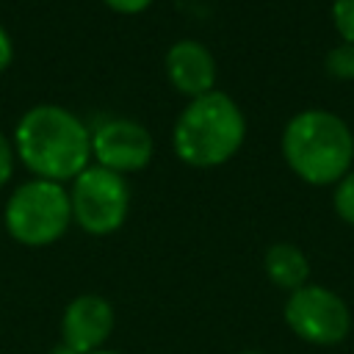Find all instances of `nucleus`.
Here are the masks:
<instances>
[{"label": "nucleus", "instance_id": "nucleus-1", "mask_svg": "<svg viewBox=\"0 0 354 354\" xmlns=\"http://www.w3.org/2000/svg\"><path fill=\"white\" fill-rule=\"evenodd\" d=\"M14 155L33 177L64 185L88 166L91 130L64 105L41 102L28 108L17 122Z\"/></svg>", "mask_w": 354, "mask_h": 354}, {"label": "nucleus", "instance_id": "nucleus-2", "mask_svg": "<svg viewBox=\"0 0 354 354\" xmlns=\"http://www.w3.org/2000/svg\"><path fill=\"white\" fill-rule=\"evenodd\" d=\"M282 158L299 180L310 185H332L351 169L354 136L337 113L307 108L285 124Z\"/></svg>", "mask_w": 354, "mask_h": 354}, {"label": "nucleus", "instance_id": "nucleus-3", "mask_svg": "<svg viewBox=\"0 0 354 354\" xmlns=\"http://www.w3.org/2000/svg\"><path fill=\"white\" fill-rule=\"evenodd\" d=\"M246 138V119L238 102L213 88L194 97L174 122L171 147L177 158L196 169H213L227 163Z\"/></svg>", "mask_w": 354, "mask_h": 354}, {"label": "nucleus", "instance_id": "nucleus-4", "mask_svg": "<svg viewBox=\"0 0 354 354\" xmlns=\"http://www.w3.org/2000/svg\"><path fill=\"white\" fill-rule=\"evenodd\" d=\"M3 221L8 235L22 246H50L72 224L69 191L53 180H25L6 202Z\"/></svg>", "mask_w": 354, "mask_h": 354}, {"label": "nucleus", "instance_id": "nucleus-5", "mask_svg": "<svg viewBox=\"0 0 354 354\" xmlns=\"http://www.w3.org/2000/svg\"><path fill=\"white\" fill-rule=\"evenodd\" d=\"M72 221L88 235L116 232L130 213V185L124 174L88 163L69 188Z\"/></svg>", "mask_w": 354, "mask_h": 354}, {"label": "nucleus", "instance_id": "nucleus-6", "mask_svg": "<svg viewBox=\"0 0 354 354\" xmlns=\"http://www.w3.org/2000/svg\"><path fill=\"white\" fill-rule=\"evenodd\" d=\"M285 324L296 337L313 346H335L351 329L346 301L324 285H301L285 301Z\"/></svg>", "mask_w": 354, "mask_h": 354}, {"label": "nucleus", "instance_id": "nucleus-7", "mask_svg": "<svg viewBox=\"0 0 354 354\" xmlns=\"http://www.w3.org/2000/svg\"><path fill=\"white\" fill-rule=\"evenodd\" d=\"M155 141L149 130L133 119L113 116L91 130V158L116 174H130L152 160Z\"/></svg>", "mask_w": 354, "mask_h": 354}, {"label": "nucleus", "instance_id": "nucleus-8", "mask_svg": "<svg viewBox=\"0 0 354 354\" xmlns=\"http://www.w3.org/2000/svg\"><path fill=\"white\" fill-rule=\"evenodd\" d=\"M113 307L100 293L75 296L61 315V343L75 348L77 354H91L105 346L113 332Z\"/></svg>", "mask_w": 354, "mask_h": 354}, {"label": "nucleus", "instance_id": "nucleus-9", "mask_svg": "<svg viewBox=\"0 0 354 354\" xmlns=\"http://www.w3.org/2000/svg\"><path fill=\"white\" fill-rule=\"evenodd\" d=\"M166 77L185 97H202L216 88V58L196 39H180L166 50Z\"/></svg>", "mask_w": 354, "mask_h": 354}, {"label": "nucleus", "instance_id": "nucleus-10", "mask_svg": "<svg viewBox=\"0 0 354 354\" xmlns=\"http://www.w3.org/2000/svg\"><path fill=\"white\" fill-rule=\"evenodd\" d=\"M266 274L268 279L277 285V288H285V290H299L301 285H307V277H310V263L304 257V252L293 243H271L268 252H266Z\"/></svg>", "mask_w": 354, "mask_h": 354}, {"label": "nucleus", "instance_id": "nucleus-11", "mask_svg": "<svg viewBox=\"0 0 354 354\" xmlns=\"http://www.w3.org/2000/svg\"><path fill=\"white\" fill-rule=\"evenodd\" d=\"M326 72L337 80H354V44L351 41H340L326 53L324 61Z\"/></svg>", "mask_w": 354, "mask_h": 354}, {"label": "nucleus", "instance_id": "nucleus-12", "mask_svg": "<svg viewBox=\"0 0 354 354\" xmlns=\"http://www.w3.org/2000/svg\"><path fill=\"white\" fill-rule=\"evenodd\" d=\"M332 205H335V213L354 224V169H348L337 183H335V196H332Z\"/></svg>", "mask_w": 354, "mask_h": 354}, {"label": "nucleus", "instance_id": "nucleus-13", "mask_svg": "<svg viewBox=\"0 0 354 354\" xmlns=\"http://www.w3.org/2000/svg\"><path fill=\"white\" fill-rule=\"evenodd\" d=\"M332 22L343 41L354 44V0H335L332 3Z\"/></svg>", "mask_w": 354, "mask_h": 354}, {"label": "nucleus", "instance_id": "nucleus-14", "mask_svg": "<svg viewBox=\"0 0 354 354\" xmlns=\"http://www.w3.org/2000/svg\"><path fill=\"white\" fill-rule=\"evenodd\" d=\"M14 144L0 133V188L11 180V174H14Z\"/></svg>", "mask_w": 354, "mask_h": 354}, {"label": "nucleus", "instance_id": "nucleus-15", "mask_svg": "<svg viewBox=\"0 0 354 354\" xmlns=\"http://www.w3.org/2000/svg\"><path fill=\"white\" fill-rule=\"evenodd\" d=\"M102 3L119 14H141L144 8L152 6V0H102Z\"/></svg>", "mask_w": 354, "mask_h": 354}, {"label": "nucleus", "instance_id": "nucleus-16", "mask_svg": "<svg viewBox=\"0 0 354 354\" xmlns=\"http://www.w3.org/2000/svg\"><path fill=\"white\" fill-rule=\"evenodd\" d=\"M11 58H14V44H11V36L6 33V28L0 25V72L11 64Z\"/></svg>", "mask_w": 354, "mask_h": 354}, {"label": "nucleus", "instance_id": "nucleus-17", "mask_svg": "<svg viewBox=\"0 0 354 354\" xmlns=\"http://www.w3.org/2000/svg\"><path fill=\"white\" fill-rule=\"evenodd\" d=\"M50 354H77V351H75V348H69L66 343H58V346H55Z\"/></svg>", "mask_w": 354, "mask_h": 354}, {"label": "nucleus", "instance_id": "nucleus-18", "mask_svg": "<svg viewBox=\"0 0 354 354\" xmlns=\"http://www.w3.org/2000/svg\"><path fill=\"white\" fill-rule=\"evenodd\" d=\"M91 354H119V351H108V348H100V351H91Z\"/></svg>", "mask_w": 354, "mask_h": 354}, {"label": "nucleus", "instance_id": "nucleus-19", "mask_svg": "<svg viewBox=\"0 0 354 354\" xmlns=\"http://www.w3.org/2000/svg\"><path fill=\"white\" fill-rule=\"evenodd\" d=\"M243 354H260V351H243Z\"/></svg>", "mask_w": 354, "mask_h": 354}]
</instances>
